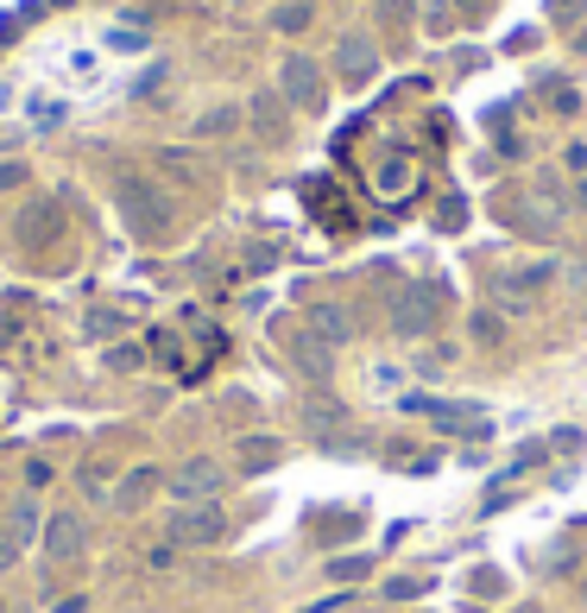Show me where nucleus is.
Returning <instances> with one entry per match:
<instances>
[{
    "instance_id": "f257e3e1",
    "label": "nucleus",
    "mask_w": 587,
    "mask_h": 613,
    "mask_svg": "<svg viewBox=\"0 0 587 613\" xmlns=\"http://www.w3.org/2000/svg\"><path fill=\"white\" fill-rule=\"evenodd\" d=\"M171 544L178 550H208V544H222L228 537V512L215 506V500H190V506H178L171 512Z\"/></svg>"
},
{
    "instance_id": "f03ea898",
    "label": "nucleus",
    "mask_w": 587,
    "mask_h": 613,
    "mask_svg": "<svg viewBox=\"0 0 587 613\" xmlns=\"http://www.w3.org/2000/svg\"><path fill=\"white\" fill-rule=\"evenodd\" d=\"M121 209H127V222L139 234H165V229H171V209H165V197H158L153 183H139V178H121Z\"/></svg>"
},
{
    "instance_id": "7ed1b4c3",
    "label": "nucleus",
    "mask_w": 587,
    "mask_h": 613,
    "mask_svg": "<svg viewBox=\"0 0 587 613\" xmlns=\"http://www.w3.org/2000/svg\"><path fill=\"white\" fill-rule=\"evenodd\" d=\"M279 89L291 96V102L304 108V114H316V108L329 102V89H323V70L309 64V57H284L279 64Z\"/></svg>"
},
{
    "instance_id": "20e7f679",
    "label": "nucleus",
    "mask_w": 587,
    "mask_h": 613,
    "mask_svg": "<svg viewBox=\"0 0 587 613\" xmlns=\"http://www.w3.org/2000/svg\"><path fill=\"white\" fill-rule=\"evenodd\" d=\"M222 481H228V468L208 461V456H190L171 468V493H178V500H208V493H222Z\"/></svg>"
},
{
    "instance_id": "39448f33",
    "label": "nucleus",
    "mask_w": 587,
    "mask_h": 613,
    "mask_svg": "<svg viewBox=\"0 0 587 613\" xmlns=\"http://www.w3.org/2000/svg\"><path fill=\"white\" fill-rule=\"evenodd\" d=\"M38 537H45V557L70 562V557H82V544H89V525H82L77 512H52V519L38 525Z\"/></svg>"
},
{
    "instance_id": "423d86ee",
    "label": "nucleus",
    "mask_w": 587,
    "mask_h": 613,
    "mask_svg": "<svg viewBox=\"0 0 587 613\" xmlns=\"http://www.w3.org/2000/svg\"><path fill=\"white\" fill-rule=\"evenodd\" d=\"M304 330L323 335L329 348H348L360 323H354V310H348V304H335V298H329V304H309V310H304Z\"/></svg>"
},
{
    "instance_id": "0eeeda50",
    "label": "nucleus",
    "mask_w": 587,
    "mask_h": 613,
    "mask_svg": "<svg viewBox=\"0 0 587 613\" xmlns=\"http://www.w3.org/2000/svg\"><path fill=\"white\" fill-rule=\"evenodd\" d=\"M430 323H436V298L424 285H410V291L392 298V330L398 335H430Z\"/></svg>"
},
{
    "instance_id": "6e6552de",
    "label": "nucleus",
    "mask_w": 587,
    "mask_h": 613,
    "mask_svg": "<svg viewBox=\"0 0 587 613\" xmlns=\"http://www.w3.org/2000/svg\"><path fill=\"white\" fill-rule=\"evenodd\" d=\"M32 532H38V506H32V500H20V506L0 519V569H13V562H20V550H26Z\"/></svg>"
},
{
    "instance_id": "1a4fd4ad",
    "label": "nucleus",
    "mask_w": 587,
    "mask_h": 613,
    "mask_svg": "<svg viewBox=\"0 0 587 613\" xmlns=\"http://www.w3.org/2000/svg\"><path fill=\"white\" fill-rule=\"evenodd\" d=\"M291 360L304 367L309 380H329V367H335V348L323 342V335H309V330H291Z\"/></svg>"
},
{
    "instance_id": "9d476101",
    "label": "nucleus",
    "mask_w": 587,
    "mask_h": 613,
    "mask_svg": "<svg viewBox=\"0 0 587 613\" xmlns=\"http://www.w3.org/2000/svg\"><path fill=\"white\" fill-rule=\"evenodd\" d=\"M335 64H341V77L348 82H366L373 77V64H380V45H373V38H341Z\"/></svg>"
},
{
    "instance_id": "9b49d317",
    "label": "nucleus",
    "mask_w": 587,
    "mask_h": 613,
    "mask_svg": "<svg viewBox=\"0 0 587 613\" xmlns=\"http://www.w3.org/2000/svg\"><path fill=\"white\" fill-rule=\"evenodd\" d=\"M158 487H165V475H158V468H133L127 481L114 487V506H121V512L146 506V493H158Z\"/></svg>"
},
{
    "instance_id": "f8f14e48",
    "label": "nucleus",
    "mask_w": 587,
    "mask_h": 613,
    "mask_svg": "<svg viewBox=\"0 0 587 613\" xmlns=\"http://www.w3.org/2000/svg\"><path fill=\"white\" fill-rule=\"evenodd\" d=\"M543 285H550V266H524V272H506V279H499V291H506V304L518 310V304H531Z\"/></svg>"
},
{
    "instance_id": "ddd939ff",
    "label": "nucleus",
    "mask_w": 587,
    "mask_h": 613,
    "mask_svg": "<svg viewBox=\"0 0 587 613\" xmlns=\"http://www.w3.org/2000/svg\"><path fill=\"white\" fill-rule=\"evenodd\" d=\"M57 234V209H26V215H20V241H26V247H38V241H52Z\"/></svg>"
},
{
    "instance_id": "4468645a",
    "label": "nucleus",
    "mask_w": 587,
    "mask_h": 613,
    "mask_svg": "<svg viewBox=\"0 0 587 613\" xmlns=\"http://www.w3.org/2000/svg\"><path fill=\"white\" fill-rule=\"evenodd\" d=\"M272 461H279V443H272V436H247V443H240V468H247V475L272 468Z\"/></svg>"
},
{
    "instance_id": "2eb2a0df",
    "label": "nucleus",
    "mask_w": 587,
    "mask_h": 613,
    "mask_svg": "<svg viewBox=\"0 0 587 613\" xmlns=\"http://www.w3.org/2000/svg\"><path fill=\"white\" fill-rule=\"evenodd\" d=\"M467 335H474L481 348H499V335H506V316H499V310H474V323H467Z\"/></svg>"
},
{
    "instance_id": "dca6fc26",
    "label": "nucleus",
    "mask_w": 587,
    "mask_h": 613,
    "mask_svg": "<svg viewBox=\"0 0 587 613\" xmlns=\"http://www.w3.org/2000/svg\"><path fill=\"white\" fill-rule=\"evenodd\" d=\"M380 594H385V601H417V594H424V582H417V576H392Z\"/></svg>"
},
{
    "instance_id": "f3484780",
    "label": "nucleus",
    "mask_w": 587,
    "mask_h": 613,
    "mask_svg": "<svg viewBox=\"0 0 587 613\" xmlns=\"http://www.w3.org/2000/svg\"><path fill=\"white\" fill-rule=\"evenodd\" d=\"M405 183H410V165H405V158H385V165H380V190H405Z\"/></svg>"
},
{
    "instance_id": "a211bd4d",
    "label": "nucleus",
    "mask_w": 587,
    "mask_h": 613,
    "mask_svg": "<svg viewBox=\"0 0 587 613\" xmlns=\"http://www.w3.org/2000/svg\"><path fill=\"white\" fill-rule=\"evenodd\" d=\"M366 569H373V557H341L335 562V582H360Z\"/></svg>"
},
{
    "instance_id": "6ab92c4d",
    "label": "nucleus",
    "mask_w": 587,
    "mask_h": 613,
    "mask_svg": "<svg viewBox=\"0 0 587 613\" xmlns=\"http://www.w3.org/2000/svg\"><path fill=\"white\" fill-rule=\"evenodd\" d=\"M279 26L284 32H304L309 26V7H304V0H297V7H279Z\"/></svg>"
},
{
    "instance_id": "aec40b11",
    "label": "nucleus",
    "mask_w": 587,
    "mask_h": 613,
    "mask_svg": "<svg viewBox=\"0 0 587 613\" xmlns=\"http://www.w3.org/2000/svg\"><path fill=\"white\" fill-rule=\"evenodd\" d=\"M253 114H259V127H266V133H284V114H279V102H272V96H266Z\"/></svg>"
},
{
    "instance_id": "412c9836",
    "label": "nucleus",
    "mask_w": 587,
    "mask_h": 613,
    "mask_svg": "<svg viewBox=\"0 0 587 613\" xmlns=\"http://www.w3.org/2000/svg\"><path fill=\"white\" fill-rule=\"evenodd\" d=\"M550 96H556V114H575V108H582V96H575L568 82H550Z\"/></svg>"
},
{
    "instance_id": "4be33fe9",
    "label": "nucleus",
    "mask_w": 587,
    "mask_h": 613,
    "mask_svg": "<svg viewBox=\"0 0 587 613\" xmlns=\"http://www.w3.org/2000/svg\"><path fill=\"white\" fill-rule=\"evenodd\" d=\"M499 588H506L499 569H474V594H499Z\"/></svg>"
},
{
    "instance_id": "5701e85b",
    "label": "nucleus",
    "mask_w": 587,
    "mask_h": 613,
    "mask_svg": "<svg viewBox=\"0 0 587 613\" xmlns=\"http://www.w3.org/2000/svg\"><path fill=\"white\" fill-rule=\"evenodd\" d=\"M562 165H568V171H575V178H587V140H575V146H568V153H562Z\"/></svg>"
},
{
    "instance_id": "b1692460",
    "label": "nucleus",
    "mask_w": 587,
    "mask_h": 613,
    "mask_svg": "<svg viewBox=\"0 0 587 613\" xmlns=\"http://www.w3.org/2000/svg\"><path fill=\"white\" fill-rule=\"evenodd\" d=\"M424 13H430V32H449V20H455V13H449L442 0H424Z\"/></svg>"
},
{
    "instance_id": "393cba45",
    "label": "nucleus",
    "mask_w": 587,
    "mask_h": 613,
    "mask_svg": "<svg viewBox=\"0 0 587 613\" xmlns=\"http://www.w3.org/2000/svg\"><path fill=\"white\" fill-rule=\"evenodd\" d=\"M234 121H240V114H234V108H215V114H208V121H203V133H228Z\"/></svg>"
},
{
    "instance_id": "a878e982",
    "label": "nucleus",
    "mask_w": 587,
    "mask_h": 613,
    "mask_svg": "<svg viewBox=\"0 0 587 613\" xmlns=\"http://www.w3.org/2000/svg\"><path fill=\"white\" fill-rule=\"evenodd\" d=\"M380 13H385V20H405V13H410V0H380Z\"/></svg>"
},
{
    "instance_id": "bb28decb",
    "label": "nucleus",
    "mask_w": 587,
    "mask_h": 613,
    "mask_svg": "<svg viewBox=\"0 0 587 613\" xmlns=\"http://www.w3.org/2000/svg\"><path fill=\"white\" fill-rule=\"evenodd\" d=\"M582 608H587V576H582Z\"/></svg>"
},
{
    "instance_id": "cd10ccee",
    "label": "nucleus",
    "mask_w": 587,
    "mask_h": 613,
    "mask_svg": "<svg viewBox=\"0 0 587 613\" xmlns=\"http://www.w3.org/2000/svg\"><path fill=\"white\" fill-rule=\"evenodd\" d=\"M582 52H587V32H582Z\"/></svg>"
}]
</instances>
